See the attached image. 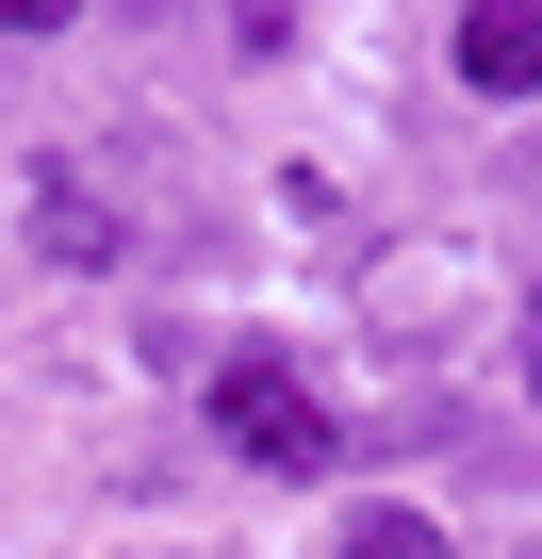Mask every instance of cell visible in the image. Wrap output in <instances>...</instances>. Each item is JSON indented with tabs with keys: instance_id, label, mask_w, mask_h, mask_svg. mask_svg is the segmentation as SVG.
Returning a JSON list of instances; mask_svg holds the SVG:
<instances>
[{
	"instance_id": "cell-1",
	"label": "cell",
	"mask_w": 542,
	"mask_h": 559,
	"mask_svg": "<svg viewBox=\"0 0 542 559\" xmlns=\"http://www.w3.org/2000/svg\"><path fill=\"white\" fill-rule=\"evenodd\" d=\"M214 428H230V461H263V477H329V461H346V428L313 412V379L263 362V346L214 362Z\"/></svg>"
},
{
	"instance_id": "cell-2",
	"label": "cell",
	"mask_w": 542,
	"mask_h": 559,
	"mask_svg": "<svg viewBox=\"0 0 542 559\" xmlns=\"http://www.w3.org/2000/svg\"><path fill=\"white\" fill-rule=\"evenodd\" d=\"M460 83L477 99H542V0H477L460 17Z\"/></svg>"
},
{
	"instance_id": "cell-3",
	"label": "cell",
	"mask_w": 542,
	"mask_h": 559,
	"mask_svg": "<svg viewBox=\"0 0 542 559\" xmlns=\"http://www.w3.org/2000/svg\"><path fill=\"white\" fill-rule=\"evenodd\" d=\"M34 247H50V263H116V214H99V181H34Z\"/></svg>"
},
{
	"instance_id": "cell-4",
	"label": "cell",
	"mask_w": 542,
	"mask_h": 559,
	"mask_svg": "<svg viewBox=\"0 0 542 559\" xmlns=\"http://www.w3.org/2000/svg\"><path fill=\"white\" fill-rule=\"evenodd\" d=\"M346 559H444L427 510H346Z\"/></svg>"
},
{
	"instance_id": "cell-5",
	"label": "cell",
	"mask_w": 542,
	"mask_h": 559,
	"mask_svg": "<svg viewBox=\"0 0 542 559\" xmlns=\"http://www.w3.org/2000/svg\"><path fill=\"white\" fill-rule=\"evenodd\" d=\"M83 17V0H0V34H67Z\"/></svg>"
}]
</instances>
